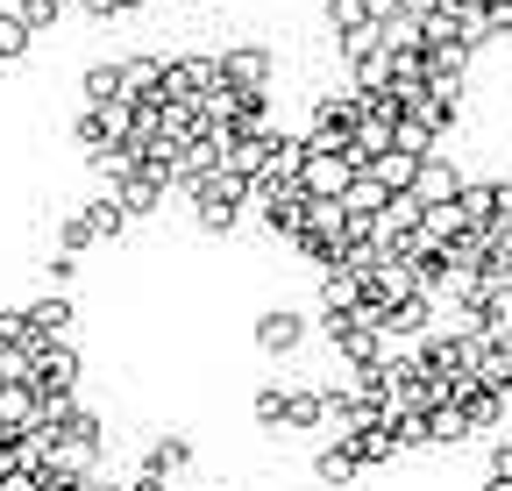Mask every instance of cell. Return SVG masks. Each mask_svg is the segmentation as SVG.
Here are the masks:
<instances>
[{
    "mask_svg": "<svg viewBox=\"0 0 512 491\" xmlns=\"http://www.w3.org/2000/svg\"><path fill=\"white\" fill-rule=\"evenodd\" d=\"M306 314H292V306H278V314H264L256 321V349L264 356H292V349H306Z\"/></svg>",
    "mask_w": 512,
    "mask_h": 491,
    "instance_id": "1",
    "label": "cell"
},
{
    "mask_svg": "<svg viewBox=\"0 0 512 491\" xmlns=\"http://www.w3.org/2000/svg\"><path fill=\"white\" fill-rule=\"evenodd\" d=\"M185 8H200V0H185Z\"/></svg>",
    "mask_w": 512,
    "mask_h": 491,
    "instance_id": "2",
    "label": "cell"
}]
</instances>
